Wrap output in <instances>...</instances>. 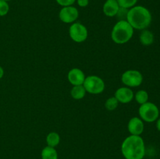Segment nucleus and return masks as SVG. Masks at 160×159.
Instances as JSON below:
<instances>
[{"instance_id":"1","label":"nucleus","mask_w":160,"mask_h":159,"mask_svg":"<svg viewBox=\"0 0 160 159\" xmlns=\"http://www.w3.org/2000/svg\"><path fill=\"white\" fill-rule=\"evenodd\" d=\"M121 152L125 159H143L145 155V145L141 136L131 135L121 145Z\"/></svg>"},{"instance_id":"2","label":"nucleus","mask_w":160,"mask_h":159,"mask_svg":"<svg viewBox=\"0 0 160 159\" xmlns=\"http://www.w3.org/2000/svg\"><path fill=\"white\" fill-rule=\"evenodd\" d=\"M152 17V13L146 7L142 6H135L128 9L127 21L134 29L145 30L151 24Z\"/></svg>"},{"instance_id":"3","label":"nucleus","mask_w":160,"mask_h":159,"mask_svg":"<svg viewBox=\"0 0 160 159\" xmlns=\"http://www.w3.org/2000/svg\"><path fill=\"white\" fill-rule=\"evenodd\" d=\"M134 34V28L127 20H119L111 32V38L118 45H123L129 41Z\"/></svg>"},{"instance_id":"4","label":"nucleus","mask_w":160,"mask_h":159,"mask_svg":"<svg viewBox=\"0 0 160 159\" xmlns=\"http://www.w3.org/2000/svg\"><path fill=\"white\" fill-rule=\"evenodd\" d=\"M140 118L146 123H153L156 121L159 116V109L156 104L147 101L141 104L138 109Z\"/></svg>"},{"instance_id":"5","label":"nucleus","mask_w":160,"mask_h":159,"mask_svg":"<svg viewBox=\"0 0 160 159\" xmlns=\"http://www.w3.org/2000/svg\"><path fill=\"white\" fill-rule=\"evenodd\" d=\"M83 86L86 92L92 94H98L104 91L105 82L98 76H88L85 77Z\"/></svg>"},{"instance_id":"6","label":"nucleus","mask_w":160,"mask_h":159,"mask_svg":"<svg viewBox=\"0 0 160 159\" xmlns=\"http://www.w3.org/2000/svg\"><path fill=\"white\" fill-rule=\"evenodd\" d=\"M121 81L128 87H139L143 82V76L138 70H129L122 74Z\"/></svg>"},{"instance_id":"7","label":"nucleus","mask_w":160,"mask_h":159,"mask_svg":"<svg viewBox=\"0 0 160 159\" xmlns=\"http://www.w3.org/2000/svg\"><path fill=\"white\" fill-rule=\"evenodd\" d=\"M69 34L73 41L77 43L84 42L88 38V30L84 25L81 23H73L69 28Z\"/></svg>"},{"instance_id":"8","label":"nucleus","mask_w":160,"mask_h":159,"mask_svg":"<svg viewBox=\"0 0 160 159\" xmlns=\"http://www.w3.org/2000/svg\"><path fill=\"white\" fill-rule=\"evenodd\" d=\"M79 17V11L73 6L62 7L59 11V20L65 23H73Z\"/></svg>"},{"instance_id":"9","label":"nucleus","mask_w":160,"mask_h":159,"mask_svg":"<svg viewBox=\"0 0 160 159\" xmlns=\"http://www.w3.org/2000/svg\"><path fill=\"white\" fill-rule=\"evenodd\" d=\"M117 101L123 104H128L134 99V92L130 87H123L117 89L114 95Z\"/></svg>"},{"instance_id":"10","label":"nucleus","mask_w":160,"mask_h":159,"mask_svg":"<svg viewBox=\"0 0 160 159\" xmlns=\"http://www.w3.org/2000/svg\"><path fill=\"white\" fill-rule=\"evenodd\" d=\"M144 128V121L139 117H133L128 122V129L131 135L140 136L143 132Z\"/></svg>"},{"instance_id":"11","label":"nucleus","mask_w":160,"mask_h":159,"mask_svg":"<svg viewBox=\"0 0 160 159\" xmlns=\"http://www.w3.org/2000/svg\"><path fill=\"white\" fill-rule=\"evenodd\" d=\"M68 80L72 85H83L85 80V75L84 72L78 68H73L69 71L67 74Z\"/></svg>"},{"instance_id":"12","label":"nucleus","mask_w":160,"mask_h":159,"mask_svg":"<svg viewBox=\"0 0 160 159\" xmlns=\"http://www.w3.org/2000/svg\"><path fill=\"white\" fill-rule=\"evenodd\" d=\"M120 9V6L117 0H106L102 6L103 13L109 17H116Z\"/></svg>"},{"instance_id":"13","label":"nucleus","mask_w":160,"mask_h":159,"mask_svg":"<svg viewBox=\"0 0 160 159\" xmlns=\"http://www.w3.org/2000/svg\"><path fill=\"white\" fill-rule=\"evenodd\" d=\"M139 40L142 45L145 46H148L154 42V34L148 30H142V33L139 36Z\"/></svg>"},{"instance_id":"14","label":"nucleus","mask_w":160,"mask_h":159,"mask_svg":"<svg viewBox=\"0 0 160 159\" xmlns=\"http://www.w3.org/2000/svg\"><path fill=\"white\" fill-rule=\"evenodd\" d=\"M71 97L75 100H81L84 98L86 94V90L83 85L73 86L70 90Z\"/></svg>"},{"instance_id":"15","label":"nucleus","mask_w":160,"mask_h":159,"mask_svg":"<svg viewBox=\"0 0 160 159\" xmlns=\"http://www.w3.org/2000/svg\"><path fill=\"white\" fill-rule=\"evenodd\" d=\"M42 159H58V154L55 147L47 146L42 151Z\"/></svg>"},{"instance_id":"16","label":"nucleus","mask_w":160,"mask_h":159,"mask_svg":"<svg viewBox=\"0 0 160 159\" xmlns=\"http://www.w3.org/2000/svg\"><path fill=\"white\" fill-rule=\"evenodd\" d=\"M60 142V137L59 133L56 132H51L47 135L46 137V143L47 145L52 147H56L58 146Z\"/></svg>"},{"instance_id":"17","label":"nucleus","mask_w":160,"mask_h":159,"mask_svg":"<svg viewBox=\"0 0 160 159\" xmlns=\"http://www.w3.org/2000/svg\"><path fill=\"white\" fill-rule=\"evenodd\" d=\"M134 99L139 104H142L148 101V94L146 90H140L134 95Z\"/></svg>"},{"instance_id":"18","label":"nucleus","mask_w":160,"mask_h":159,"mask_svg":"<svg viewBox=\"0 0 160 159\" xmlns=\"http://www.w3.org/2000/svg\"><path fill=\"white\" fill-rule=\"evenodd\" d=\"M119 101H117L115 97H111L106 100L105 103V107L108 111H113L118 107Z\"/></svg>"},{"instance_id":"19","label":"nucleus","mask_w":160,"mask_h":159,"mask_svg":"<svg viewBox=\"0 0 160 159\" xmlns=\"http://www.w3.org/2000/svg\"><path fill=\"white\" fill-rule=\"evenodd\" d=\"M117 1L120 7L128 9L135 6L138 2V0H117Z\"/></svg>"},{"instance_id":"20","label":"nucleus","mask_w":160,"mask_h":159,"mask_svg":"<svg viewBox=\"0 0 160 159\" xmlns=\"http://www.w3.org/2000/svg\"><path fill=\"white\" fill-rule=\"evenodd\" d=\"M9 6L7 2L0 0V17H4L9 12Z\"/></svg>"},{"instance_id":"21","label":"nucleus","mask_w":160,"mask_h":159,"mask_svg":"<svg viewBox=\"0 0 160 159\" xmlns=\"http://www.w3.org/2000/svg\"><path fill=\"white\" fill-rule=\"evenodd\" d=\"M128 9H124V8L120 7L118 12L117 13L116 17L117 18L119 19V20H127V16H128Z\"/></svg>"},{"instance_id":"22","label":"nucleus","mask_w":160,"mask_h":159,"mask_svg":"<svg viewBox=\"0 0 160 159\" xmlns=\"http://www.w3.org/2000/svg\"><path fill=\"white\" fill-rule=\"evenodd\" d=\"M56 2L59 5V6H62V7H66V6H73L76 0H56Z\"/></svg>"},{"instance_id":"23","label":"nucleus","mask_w":160,"mask_h":159,"mask_svg":"<svg viewBox=\"0 0 160 159\" xmlns=\"http://www.w3.org/2000/svg\"><path fill=\"white\" fill-rule=\"evenodd\" d=\"M77 3L80 7H86L88 6L89 0H77Z\"/></svg>"},{"instance_id":"24","label":"nucleus","mask_w":160,"mask_h":159,"mask_svg":"<svg viewBox=\"0 0 160 159\" xmlns=\"http://www.w3.org/2000/svg\"><path fill=\"white\" fill-rule=\"evenodd\" d=\"M156 129H158V130L160 131V118H158V119L156 120Z\"/></svg>"},{"instance_id":"25","label":"nucleus","mask_w":160,"mask_h":159,"mask_svg":"<svg viewBox=\"0 0 160 159\" xmlns=\"http://www.w3.org/2000/svg\"><path fill=\"white\" fill-rule=\"evenodd\" d=\"M3 76H4V70L2 67L0 66V80L3 77Z\"/></svg>"},{"instance_id":"26","label":"nucleus","mask_w":160,"mask_h":159,"mask_svg":"<svg viewBox=\"0 0 160 159\" xmlns=\"http://www.w3.org/2000/svg\"><path fill=\"white\" fill-rule=\"evenodd\" d=\"M4 1H6V2H8V1H11V0H4Z\"/></svg>"}]
</instances>
